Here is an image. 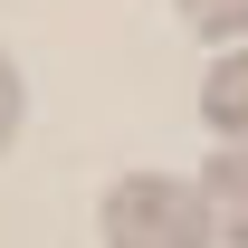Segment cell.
I'll return each instance as SVG.
<instances>
[{
    "label": "cell",
    "instance_id": "obj_4",
    "mask_svg": "<svg viewBox=\"0 0 248 248\" xmlns=\"http://www.w3.org/2000/svg\"><path fill=\"white\" fill-rule=\"evenodd\" d=\"M191 38H219V48H248V0H172Z\"/></svg>",
    "mask_w": 248,
    "mask_h": 248
},
{
    "label": "cell",
    "instance_id": "obj_3",
    "mask_svg": "<svg viewBox=\"0 0 248 248\" xmlns=\"http://www.w3.org/2000/svg\"><path fill=\"white\" fill-rule=\"evenodd\" d=\"M201 124L219 143H248V48H219L201 67Z\"/></svg>",
    "mask_w": 248,
    "mask_h": 248
},
{
    "label": "cell",
    "instance_id": "obj_2",
    "mask_svg": "<svg viewBox=\"0 0 248 248\" xmlns=\"http://www.w3.org/2000/svg\"><path fill=\"white\" fill-rule=\"evenodd\" d=\"M201 219H210L219 248H248V143H219L210 162H201Z\"/></svg>",
    "mask_w": 248,
    "mask_h": 248
},
{
    "label": "cell",
    "instance_id": "obj_1",
    "mask_svg": "<svg viewBox=\"0 0 248 248\" xmlns=\"http://www.w3.org/2000/svg\"><path fill=\"white\" fill-rule=\"evenodd\" d=\"M95 239L105 248H210V219L182 172H124L95 201Z\"/></svg>",
    "mask_w": 248,
    "mask_h": 248
},
{
    "label": "cell",
    "instance_id": "obj_5",
    "mask_svg": "<svg viewBox=\"0 0 248 248\" xmlns=\"http://www.w3.org/2000/svg\"><path fill=\"white\" fill-rule=\"evenodd\" d=\"M19 115H29V95H19V67H10V48H0V153L19 143Z\"/></svg>",
    "mask_w": 248,
    "mask_h": 248
}]
</instances>
